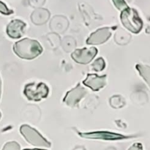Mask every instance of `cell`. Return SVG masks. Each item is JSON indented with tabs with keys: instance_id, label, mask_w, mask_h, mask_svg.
Returning a JSON list of instances; mask_svg holds the SVG:
<instances>
[{
	"instance_id": "obj_12",
	"label": "cell",
	"mask_w": 150,
	"mask_h": 150,
	"mask_svg": "<svg viewBox=\"0 0 150 150\" xmlns=\"http://www.w3.org/2000/svg\"><path fill=\"white\" fill-rule=\"evenodd\" d=\"M92 67L93 69V70H95V71H102L105 67V61H104V59L102 57H100V58H98V59H96L94 62Z\"/></svg>"
},
{
	"instance_id": "obj_7",
	"label": "cell",
	"mask_w": 150,
	"mask_h": 150,
	"mask_svg": "<svg viewBox=\"0 0 150 150\" xmlns=\"http://www.w3.org/2000/svg\"><path fill=\"white\" fill-rule=\"evenodd\" d=\"M78 133L80 136L86 138V139H103V140H120V139L130 138V136H125L121 134H118V133H110V132L107 131H97L92 132V133H79L78 132Z\"/></svg>"
},
{
	"instance_id": "obj_10",
	"label": "cell",
	"mask_w": 150,
	"mask_h": 150,
	"mask_svg": "<svg viewBox=\"0 0 150 150\" xmlns=\"http://www.w3.org/2000/svg\"><path fill=\"white\" fill-rule=\"evenodd\" d=\"M26 23L21 20H13L7 26V34L10 38L18 39L23 35Z\"/></svg>"
},
{
	"instance_id": "obj_5",
	"label": "cell",
	"mask_w": 150,
	"mask_h": 150,
	"mask_svg": "<svg viewBox=\"0 0 150 150\" xmlns=\"http://www.w3.org/2000/svg\"><path fill=\"white\" fill-rule=\"evenodd\" d=\"M98 54V49L95 47L77 49L73 52L71 57L76 62L81 64H86L92 61Z\"/></svg>"
},
{
	"instance_id": "obj_8",
	"label": "cell",
	"mask_w": 150,
	"mask_h": 150,
	"mask_svg": "<svg viewBox=\"0 0 150 150\" xmlns=\"http://www.w3.org/2000/svg\"><path fill=\"white\" fill-rule=\"evenodd\" d=\"M111 36V30L110 28H101L89 36L86 40V43L88 45H100L106 42Z\"/></svg>"
},
{
	"instance_id": "obj_16",
	"label": "cell",
	"mask_w": 150,
	"mask_h": 150,
	"mask_svg": "<svg viewBox=\"0 0 150 150\" xmlns=\"http://www.w3.org/2000/svg\"><path fill=\"white\" fill-rule=\"evenodd\" d=\"M129 150H143L142 149V146L141 144L136 143L133 144L131 147L129 149Z\"/></svg>"
},
{
	"instance_id": "obj_2",
	"label": "cell",
	"mask_w": 150,
	"mask_h": 150,
	"mask_svg": "<svg viewBox=\"0 0 150 150\" xmlns=\"http://www.w3.org/2000/svg\"><path fill=\"white\" fill-rule=\"evenodd\" d=\"M120 18L123 26L133 33H139L143 28V21L134 9L127 7L123 10Z\"/></svg>"
},
{
	"instance_id": "obj_11",
	"label": "cell",
	"mask_w": 150,
	"mask_h": 150,
	"mask_svg": "<svg viewBox=\"0 0 150 150\" xmlns=\"http://www.w3.org/2000/svg\"><path fill=\"white\" fill-rule=\"evenodd\" d=\"M136 70L139 71V74L144 79L149 86L150 87V67L145 64H138L136 66Z\"/></svg>"
},
{
	"instance_id": "obj_13",
	"label": "cell",
	"mask_w": 150,
	"mask_h": 150,
	"mask_svg": "<svg viewBox=\"0 0 150 150\" xmlns=\"http://www.w3.org/2000/svg\"><path fill=\"white\" fill-rule=\"evenodd\" d=\"M3 150H20V146L16 142H8L4 146Z\"/></svg>"
},
{
	"instance_id": "obj_17",
	"label": "cell",
	"mask_w": 150,
	"mask_h": 150,
	"mask_svg": "<svg viewBox=\"0 0 150 150\" xmlns=\"http://www.w3.org/2000/svg\"><path fill=\"white\" fill-rule=\"evenodd\" d=\"M1 79H0V97H1Z\"/></svg>"
},
{
	"instance_id": "obj_4",
	"label": "cell",
	"mask_w": 150,
	"mask_h": 150,
	"mask_svg": "<svg viewBox=\"0 0 150 150\" xmlns=\"http://www.w3.org/2000/svg\"><path fill=\"white\" fill-rule=\"evenodd\" d=\"M20 131L26 140L31 144L41 147L51 146V144L46 141V139H44L35 129L32 128L30 126L23 125L21 127Z\"/></svg>"
},
{
	"instance_id": "obj_18",
	"label": "cell",
	"mask_w": 150,
	"mask_h": 150,
	"mask_svg": "<svg viewBox=\"0 0 150 150\" xmlns=\"http://www.w3.org/2000/svg\"><path fill=\"white\" fill-rule=\"evenodd\" d=\"M24 150H42V149H24Z\"/></svg>"
},
{
	"instance_id": "obj_1",
	"label": "cell",
	"mask_w": 150,
	"mask_h": 150,
	"mask_svg": "<svg viewBox=\"0 0 150 150\" xmlns=\"http://www.w3.org/2000/svg\"><path fill=\"white\" fill-rule=\"evenodd\" d=\"M13 51L20 58L24 59H33L41 54L42 52V48L37 40L24 38L14 44Z\"/></svg>"
},
{
	"instance_id": "obj_14",
	"label": "cell",
	"mask_w": 150,
	"mask_h": 150,
	"mask_svg": "<svg viewBox=\"0 0 150 150\" xmlns=\"http://www.w3.org/2000/svg\"><path fill=\"white\" fill-rule=\"evenodd\" d=\"M113 1L115 7L120 10H123L128 7L124 0H113Z\"/></svg>"
},
{
	"instance_id": "obj_19",
	"label": "cell",
	"mask_w": 150,
	"mask_h": 150,
	"mask_svg": "<svg viewBox=\"0 0 150 150\" xmlns=\"http://www.w3.org/2000/svg\"><path fill=\"white\" fill-rule=\"evenodd\" d=\"M0 118H1V113H0Z\"/></svg>"
},
{
	"instance_id": "obj_15",
	"label": "cell",
	"mask_w": 150,
	"mask_h": 150,
	"mask_svg": "<svg viewBox=\"0 0 150 150\" xmlns=\"http://www.w3.org/2000/svg\"><path fill=\"white\" fill-rule=\"evenodd\" d=\"M0 13H1L2 14L4 15H10L13 12H12L11 10H9L7 7V6H6L4 3L0 1Z\"/></svg>"
},
{
	"instance_id": "obj_6",
	"label": "cell",
	"mask_w": 150,
	"mask_h": 150,
	"mask_svg": "<svg viewBox=\"0 0 150 150\" xmlns=\"http://www.w3.org/2000/svg\"><path fill=\"white\" fill-rule=\"evenodd\" d=\"M86 94L87 91L81 86L80 83H79L76 87L67 92L63 102L68 106L75 107L82 98L86 96Z\"/></svg>"
},
{
	"instance_id": "obj_9",
	"label": "cell",
	"mask_w": 150,
	"mask_h": 150,
	"mask_svg": "<svg viewBox=\"0 0 150 150\" xmlns=\"http://www.w3.org/2000/svg\"><path fill=\"white\" fill-rule=\"evenodd\" d=\"M83 83L92 90L98 91L106 84V76H99L96 74H88Z\"/></svg>"
},
{
	"instance_id": "obj_3",
	"label": "cell",
	"mask_w": 150,
	"mask_h": 150,
	"mask_svg": "<svg viewBox=\"0 0 150 150\" xmlns=\"http://www.w3.org/2000/svg\"><path fill=\"white\" fill-rule=\"evenodd\" d=\"M49 92L48 86L44 83H30L25 86L23 93L29 100L40 101L47 98Z\"/></svg>"
}]
</instances>
